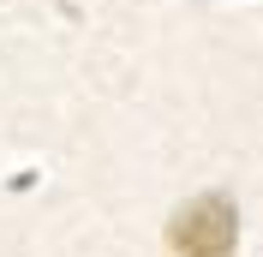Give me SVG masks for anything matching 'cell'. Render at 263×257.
<instances>
[{
    "mask_svg": "<svg viewBox=\"0 0 263 257\" xmlns=\"http://www.w3.org/2000/svg\"><path fill=\"white\" fill-rule=\"evenodd\" d=\"M167 245H174V257H233V245H239V209H233V197L203 192L192 204H180L174 222H167Z\"/></svg>",
    "mask_w": 263,
    "mask_h": 257,
    "instance_id": "6da1fadb",
    "label": "cell"
}]
</instances>
